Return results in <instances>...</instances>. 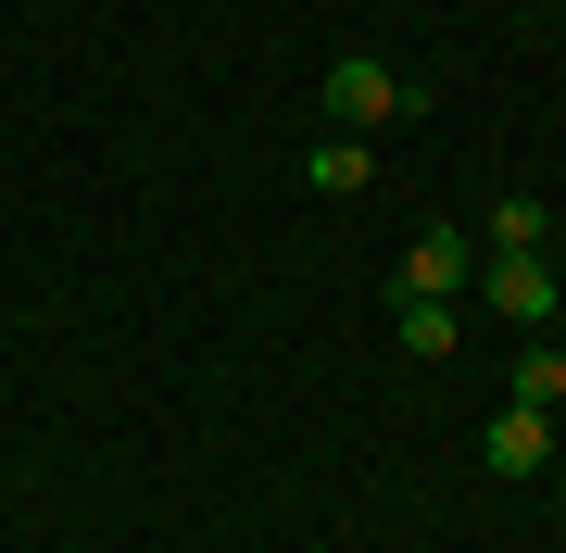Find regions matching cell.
<instances>
[{"instance_id":"1","label":"cell","mask_w":566,"mask_h":553,"mask_svg":"<svg viewBox=\"0 0 566 553\" xmlns=\"http://www.w3.org/2000/svg\"><path fill=\"white\" fill-rule=\"evenodd\" d=\"M327 114H340V139H378V126H416L428 114V88L403 76V63H378V51H340V63H327Z\"/></svg>"},{"instance_id":"2","label":"cell","mask_w":566,"mask_h":553,"mask_svg":"<svg viewBox=\"0 0 566 553\" xmlns=\"http://www.w3.org/2000/svg\"><path fill=\"white\" fill-rule=\"evenodd\" d=\"M479 289L491 315H504V328H554V302H566V277H554V252H479Z\"/></svg>"},{"instance_id":"3","label":"cell","mask_w":566,"mask_h":553,"mask_svg":"<svg viewBox=\"0 0 566 553\" xmlns=\"http://www.w3.org/2000/svg\"><path fill=\"white\" fill-rule=\"evenodd\" d=\"M465 277H479V226H416L390 302H465Z\"/></svg>"},{"instance_id":"4","label":"cell","mask_w":566,"mask_h":553,"mask_svg":"<svg viewBox=\"0 0 566 553\" xmlns=\"http://www.w3.org/2000/svg\"><path fill=\"white\" fill-rule=\"evenodd\" d=\"M479 453H491L504 478H542V466H554V415H542V403H504V415L479 428Z\"/></svg>"},{"instance_id":"5","label":"cell","mask_w":566,"mask_h":553,"mask_svg":"<svg viewBox=\"0 0 566 553\" xmlns=\"http://www.w3.org/2000/svg\"><path fill=\"white\" fill-rule=\"evenodd\" d=\"M390 315H403V352H416V365H441V352L465 340V302H390Z\"/></svg>"},{"instance_id":"6","label":"cell","mask_w":566,"mask_h":553,"mask_svg":"<svg viewBox=\"0 0 566 553\" xmlns=\"http://www.w3.org/2000/svg\"><path fill=\"white\" fill-rule=\"evenodd\" d=\"M303 177L327 189V202H353V189H365V177H378V151H365V139H327V151H315V164H303Z\"/></svg>"},{"instance_id":"7","label":"cell","mask_w":566,"mask_h":553,"mask_svg":"<svg viewBox=\"0 0 566 553\" xmlns=\"http://www.w3.org/2000/svg\"><path fill=\"white\" fill-rule=\"evenodd\" d=\"M479 252H554V214L542 202H504V214L479 226Z\"/></svg>"},{"instance_id":"8","label":"cell","mask_w":566,"mask_h":553,"mask_svg":"<svg viewBox=\"0 0 566 553\" xmlns=\"http://www.w3.org/2000/svg\"><path fill=\"white\" fill-rule=\"evenodd\" d=\"M516 403H542V415L566 403V340H528L516 352Z\"/></svg>"},{"instance_id":"9","label":"cell","mask_w":566,"mask_h":553,"mask_svg":"<svg viewBox=\"0 0 566 553\" xmlns=\"http://www.w3.org/2000/svg\"><path fill=\"white\" fill-rule=\"evenodd\" d=\"M554 503H566V478H554Z\"/></svg>"}]
</instances>
